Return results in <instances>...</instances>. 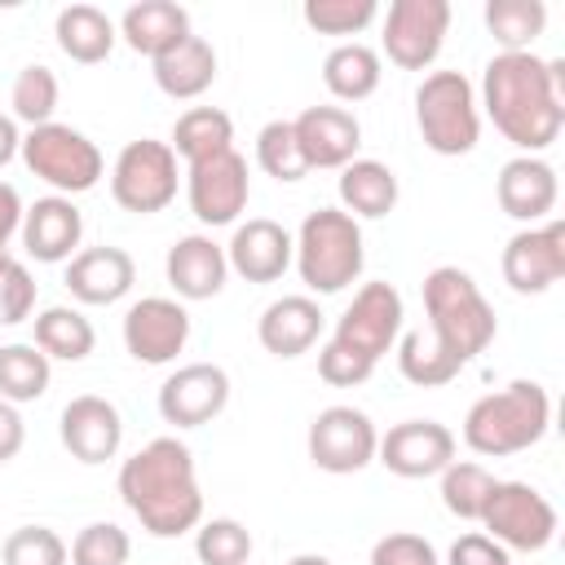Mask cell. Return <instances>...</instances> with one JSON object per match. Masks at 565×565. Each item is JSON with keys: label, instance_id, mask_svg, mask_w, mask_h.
I'll list each match as a JSON object with an SVG mask.
<instances>
[{"label": "cell", "instance_id": "6da1fadb", "mask_svg": "<svg viewBox=\"0 0 565 565\" xmlns=\"http://www.w3.org/2000/svg\"><path fill=\"white\" fill-rule=\"evenodd\" d=\"M490 124L521 150H547L565 128V62L539 53H494L481 71V102Z\"/></svg>", "mask_w": 565, "mask_h": 565}, {"label": "cell", "instance_id": "7a4b0ae2", "mask_svg": "<svg viewBox=\"0 0 565 565\" xmlns=\"http://www.w3.org/2000/svg\"><path fill=\"white\" fill-rule=\"evenodd\" d=\"M119 499L154 539H181L203 521L194 455L177 437H154L119 468Z\"/></svg>", "mask_w": 565, "mask_h": 565}, {"label": "cell", "instance_id": "3957f363", "mask_svg": "<svg viewBox=\"0 0 565 565\" xmlns=\"http://www.w3.org/2000/svg\"><path fill=\"white\" fill-rule=\"evenodd\" d=\"M402 318H406L402 291L393 282H366L353 296V305L340 313L331 340L318 349V375L335 388L366 384L380 358L402 335Z\"/></svg>", "mask_w": 565, "mask_h": 565}, {"label": "cell", "instance_id": "277c9868", "mask_svg": "<svg viewBox=\"0 0 565 565\" xmlns=\"http://www.w3.org/2000/svg\"><path fill=\"white\" fill-rule=\"evenodd\" d=\"M424 313H428V340L463 371L477 353H486V344L494 340L499 322L490 300L481 296V287L472 282L468 269L459 265H437L424 274Z\"/></svg>", "mask_w": 565, "mask_h": 565}, {"label": "cell", "instance_id": "5b68a950", "mask_svg": "<svg viewBox=\"0 0 565 565\" xmlns=\"http://www.w3.org/2000/svg\"><path fill=\"white\" fill-rule=\"evenodd\" d=\"M552 424V397L539 380H512L499 393H486L468 406L463 415V446L486 455V459H503V455H521L530 446L543 441Z\"/></svg>", "mask_w": 565, "mask_h": 565}, {"label": "cell", "instance_id": "8992f818", "mask_svg": "<svg viewBox=\"0 0 565 565\" xmlns=\"http://www.w3.org/2000/svg\"><path fill=\"white\" fill-rule=\"evenodd\" d=\"M296 269L300 282L318 296H335L349 282H358L362 265H366V247H362V225L344 212V207H318L300 221L296 230Z\"/></svg>", "mask_w": 565, "mask_h": 565}, {"label": "cell", "instance_id": "52a82bcc", "mask_svg": "<svg viewBox=\"0 0 565 565\" xmlns=\"http://www.w3.org/2000/svg\"><path fill=\"white\" fill-rule=\"evenodd\" d=\"M415 124L433 154L459 159L481 141V106L477 88L463 71H433L415 88Z\"/></svg>", "mask_w": 565, "mask_h": 565}, {"label": "cell", "instance_id": "ba28073f", "mask_svg": "<svg viewBox=\"0 0 565 565\" xmlns=\"http://www.w3.org/2000/svg\"><path fill=\"white\" fill-rule=\"evenodd\" d=\"M22 163L40 177V181H49L57 194H84V190H93L97 181H102V150H97V141H88L79 128H71V124H40V128H31L26 137H22Z\"/></svg>", "mask_w": 565, "mask_h": 565}, {"label": "cell", "instance_id": "9c48e42d", "mask_svg": "<svg viewBox=\"0 0 565 565\" xmlns=\"http://www.w3.org/2000/svg\"><path fill=\"white\" fill-rule=\"evenodd\" d=\"M177 185H181V172H177V154L168 141H154V137H141V141H128L110 168V194L124 212L132 216H150V212H163L172 199H177Z\"/></svg>", "mask_w": 565, "mask_h": 565}, {"label": "cell", "instance_id": "30bf717a", "mask_svg": "<svg viewBox=\"0 0 565 565\" xmlns=\"http://www.w3.org/2000/svg\"><path fill=\"white\" fill-rule=\"evenodd\" d=\"M481 525L499 547L543 552L556 539V508L530 481H494L486 512H481Z\"/></svg>", "mask_w": 565, "mask_h": 565}, {"label": "cell", "instance_id": "8fae6325", "mask_svg": "<svg viewBox=\"0 0 565 565\" xmlns=\"http://www.w3.org/2000/svg\"><path fill=\"white\" fill-rule=\"evenodd\" d=\"M305 446H309L313 468H322L331 477H349V472H362L375 459L380 433H375L366 411H358V406H327V411L313 415Z\"/></svg>", "mask_w": 565, "mask_h": 565}, {"label": "cell", "instance_id": "7c38bea8", "mask_svg": "<svg viewBox=\"0 0 565 565\" xmlns=\"http://www.w3.org/2000/svg\"><path fill=\"white\" fill-rule=\"evenodd\" d=\"M450 31L446 0H393L384 18V53L397 71H424L437 62Z\"/></svg>", "mask_w": 565, "mask_h": 565}, {"label": "cell", "instance_id": "4fadbf2b", "mask_svg": "<svg viewBox=\"0 0 565 565\" xmlns=\"http://www.w3.org/2000/svg\"><path fill=\"white\" fill-rule=\"evenodd\" d=\"M499 269L516 296H543L547 287L565 278V225L539 221V225L516 230L499 256Z\"/></svg>", "mask_w": 565, "mask_h": 565}, {"label": "cell", "instance_id": "5bb4252c", "mask_svg": "<svg viewBox=\"0 0 565 565\" xmlns=\"http://www.w3.org/2000/svg\"><path fill=\"white\" fill-rule=\"evenodd\" d=\"M247 194H252V177L238 150L185 163V199L203 225H234L238 212L247 207Z\"/></svg>", "mask_w": 565, "mask_h": 565}, {"label": "cell", "instance_id": "9a60e30c", "mask_svg": "<svg viewBox=\"0 0 565 565\" xmlns=\"http://www.w3.org/2000/svg\"><path fill=\"white\" fill-rule=\"evenodd\" d=\"M190 340V313L172 296H141L124 313V349L141 366H168Z\"/></svg>", "mask_w": 565, "mask_h": 565}, {"label": "cell", "instance_id": "2e32d148", "mask_svg": "<svg viewBox=\"0 0 565 565\" xmlns=\"http://www.w3.org/2000/svg\"><path fill=\"white\" fill-rule=\"evenodd\" d=\"M230 402V375L216 362H185L159 388V415L172 428H203Z\"/></svg>", "mask_w": 565, "mask_h": 565}, {"label": "cell", "instance_id": "e0dca14e", "mask_svg": "<svg viewBox=\"0 0 565 565\" xmlns=\"http://www.w3.org/2000/svg\"><path fill=\"white\" fill-rule=\"evenodd\" d=\"M375 459L393 477H406V481L437 477L455 459V433L437 419H402L380 437Z\"/></svg>", "mask_w": 565, "mask_h": 565}, {"label": "cell", "instance_id": "ac0fdd59", "mask_svg": "<svg viewBox=\"0 0 565 565\" xmlns=\"http://www.w3.org/2000/svg\"><path fill=\"white\" fill-rule=\"evenodd\" d=\"M57 437L71 450V459H79V463H106L124 446V415H119L115 402H106L97 393H79V397H71L62 406Z\"/></svg>", "mask_w": 565, "mask_h": 565}, {"label": "cell", "instance_id": "d6986e66", "mask_svg": "<svg viewBox=\"0 0 565 565\" xmlns=\"http://www.w3.org/2000/svg\"><path fill=\"white\" fill-rule=\"evenodd\" d=\"M291 132H296V146H300L309 172L344 168L358 159V146H362V124L344 106H309L291 119Z\"/></svg>", "mask_w": 565, "mask_h": 565}, {"label": "cell", "instance_id": "ffe728a7", "mask_svg": "<svg viewBox=\"0 0 565 565\" xmlns=\"http://www.w3.org/2000/svg\"><path fill=\"white\" fill-rule=\"evenodd\" d=\"M291 256H296V238L269 216H247L243 225H234V238L225 243L230 269L247 282H278Z\"/></svg>", "mask_w": 565, "mask_h": 565}, {"label": "cell", "instance_id": "44dd1931", "mask_svg": "<svg viewBox=\"0 0 565 565\" xmlns=\"http://www.w3.org/2000/svg\"><path fill=\"white\" fill-rule=\"evenodd\" d=\"M556 168L539 154H516L499 168V181H494V199L499 207L512 216V221H525V225H539V221H552V207H556Z\"/></svg>", "mask_w": 565, "mask_h": 565}, {"label": "cell", "instance_id": "7402d4cb", "mask_svg": "<svg viewBox=\"0 0 565 565\" xmlns=\"http://www.w3.org/2000/svg\"><path fill=\"white\" fill-rule=\"evenodd\" d=\"M22 247L44 260V265H57V260H71L79 238H84V216L75 207V199L66 194H44L35 199L26 212H22Z\"/></svg>", "mask_w": 565, "mask_h": 565}, {"label": "cell", "instance_id": "603a6c76", "mask_svg": "<svg viewBox=\"0 0 565 565\" xmlns=\"http://www.w3.org/2000/svg\"><path fill=\"white\" fill-rule=\"evenodd\" d=\"M137 282V265L124 247H84L71 256L66 265V291L79 300V305H115L132 291Z\"/></svg>", "mask_w": 565, "mask_h": 565}, {"label": "cell", "instance_id": "cb8c5ba5", "mask_svg": "<svg viewBox=\"0 0 565 565\" xmlns=\"http://www.w3.org/2000/svg\"><path fill=\"white\" fill-rule=\"evenodd\" d=\"M163 274L181 300H212L230 278V260H225V247L212 243L207 234H185L168 247Z\"/></svg>", "mask_w": 565, "mask_h": 565}, {"label": "cell", "instance_id": "d4e9b609", "mask_svg": "<svg viewBox=\"0 0 565 565\" xmlns=\"http://www.w3.org/2000/svg\"><path fill=\"white\" fill-rule=\"evenodd\" d=\"M318 335H322V309L313 296H282V300L265 305V313L256 322V340L274 358H300L318 344Z\"/></svg>", "mask_w": 565, "mask_h": 565}, {"label": "cell", "instance_id": "484cf974", "mask_svg": "<svg viewBox=\"0 0 565 565\" xmlns=\"http://www.w3.org/2000/svg\"><path fill=\"white\" fill-rule=\"evenodd\" d=\"M119 35L132 53L141 57H163L168 49H177L185 35H190V13L172 0H141V4H128L124 18H119Z\"/></svg>", "mask_w": 565, "mask_h": 565}, {"label": "cell", "instance_id": "4316f807", "mask_svg": "<svg viewBox=\"0 0 565 565\" xmlns=\"http://www.w3.org/2000/svg\"><path fill=\"white\" fill-rule=\"evenodd\" d=\"M335 190H340V207L353 221H380V216H388L397 207V194H402L397 172L388 163H380V159H353V163H344Z\"/></svg>", "mask_w": 565, "mask_h": 565}, {"label": "cell", "instance_id": "83f0119b", "mask_svg": "<svg viewBox=\"0 0 565 565\" xmlns=\"http://www.w3.org/2000/svg\"><path fill=\"white\" fill-rule=\"evenodd\" d=\"M154 84L159 93H168L172 102H190L203 97L216 84V49L203 35H185L177 49H168L163 57H154Z\"/></svg>", "mask_w": 565, "mask_h": 565}, {"label": "cell", "instance_id": "f1b7e54d", "mask_svg": "<svg viewBox=\"0 0 565 565\" xmlns=\"http://www.w3.org/2000/svg\"><path fill=\"white\" fill-rule=\"evenodd\" d=\"M53 35H57V49H62L71 62H79V66L106 62L110 49H115V40H119L115 22H110L97 4H66V9L57 13V22H53Z\"/></svg>", "mask_w": 565, "mask_h": 565}, {"label": "cell", "instance_id": "f546056e", "mask_svg": "<svg viewBox=\"0 0 565 565\" xmlns=\"http://www.w3.org/2000/svg\"><path fill=\"white\" fill-rule=\"evenodd\" d=\"M380 53L358 40H344L322 57V84L335 102H366L380 88Z\"/></svg>", "mask_w": 565, "mask_h": 565}, {"label": "cell", "instance_id": "4dcf8cb0", "mask_svg": "<svg viewBox=\"0 0 565 565\" xmlns=\"http://www.w3.org/2000/svg\"><path fill=\"white\" fill-rule=\"evenodd\" d=\"M168 146L185 163L225 154V150H234V119L225 110H216V106H190L185 115H177Z\"/></svg>", "mask_w": 565, "mask_h": 565}, {"label": "cell", "instance_id": "1f68e13d", "mask_svg": "<svg viewBox=\"0 0 565 565\" xmlns=\"http://www.w3.org/2000/svg\"><path fill=\"white\" fill-rule=\"evenodd\" d=\"M49 362H84L97 344V331L93 322L71 309V305H49L44 313H35V340H31Z\"/></svg>", "mask_w": 565, "mask_h": 565}, {"label": "cell", "instance_id": "d6a6232c", "mask_svg": "<svg viewBox=\"0 0 565 565\" xmlns=\"http://www.w3.org/2000/svg\"><path fill=\"white\" fill-rule=\"evenodd\" d=\"M543 26H547L543 0H486V31L503 53H534Z\"/></svg>", "mask_w": 565, "mask_h": 565}, {"label": "cell", "instance_id": "836d02e7", "mask_svg": "<svg viewBox=\"0 0 565 565\" xmlns=\"http://www.w3.org/2000/svg\"><path fill=\"white\" fill-rule=\"evenodd\" d=\"M437 477H441V503H446V512L459 516V521H481L486 499H490V490H494L499 477L486 463H472V459H450Z\"/></svg>", "mask_w": 565, "mask_h": 565}, {"label": "cell", "instance_id": "e575fe53", "mask_svg": "<svg viewBox=\"0 0 565 565\" xmlns=\"http://www.w3.org/2000/svg\"><path fill=\"white\" fill-rule=\"evenodd\" d=\"M53 366L35 344H0V397L4 402H35L49 393Z\"/></svg>", "mask_w": 565, "mask_h": 565}, {"label": "cell", "instance_id": "d590c367", "mask_svg": "<svg viewBox=\"0 0 565 565\" xmlns=\"http://www.w3.org/2000/svg\"><path fill=\"white\" fill-rule=\"evenodd\" d=\"M194 556L203 565H252V530L234 516H212L194 525Z\"/></svg>", "mask_w": 565, "mask_h": 565}, {"label": "cell", "instance_id": "8d00e7d4", "mask_svg": "<svg viewBox=\"0 0 565 565\" xmlns=\"http://www.w3.org/2000/svg\"><path fill=\"white\" fill-rule=\"evenodd\" d=\"M9 106H13V119L40 128V124H53V110H57V75L40 62L22 66L13 75V88H9Z\"/></svg>", "mask_w": 565, "mask_h": 565}, {"label": "cell", "instance_id": "74e56055", "mask_svg": "<svg viewBox=\"0 0 565 565\" xmlns=\"http://www.w3.org/2000/svg\"><path fill=\"white\" fill-rule=\"evenodd\" d=\"M397 371H402L411 384H419V388H441V384H450V380L459 375V366H455L424 331H406V335L397 340Z\"/></svg>", "mask_w": 565, "mask_h": 565}, {"label": "cell", "instance_id": "f35d334b", "mask_svg": "<svg viewBox=\"0 0 565 565\" xmlns=\"http://www.w3.org/2000/svg\"><path fill=\"white\" fill-rule=\"evenodd\" d=\"M256 163L274 177V181H300L309 168H305V154L296 146V132H291V119H269L260 132H256Z\"/></svg>", "mask_w": 565, "mask_h": 565}, {"label": "cell", "instance_id": "ab89813d", "mask_svg": "<svg viewBox=\"0 0 565 565\" xmlns=\"http://www.w3.org/2000/svg\"><path fill=\"white\" fill-rule=\"evenodd\" d=\"M375 0H305L300 18L318 35H358L375 22Z\"/></svg>", "mask_w": 565, "mask_h": 565}, {"label": "cell", "instance_id": "60d3db41", "mask_svg": "<svg viewBox=\"0 0 565 565\" xmlns=\"http://www.w3.org/2000/svg\"><path fill=\"white\" fill-rule=\"evenodd\" d=\"M71 547L49 525H18L0 547V565H66Z\"/></svg>", "mask_w": 565, "mask_h": 565}, {"label": "cell", "instance_id": "b9f144b4", "mask_svg": "<svg viewBox=\"0 0 565 565\" xmlns=\"http://www.w3.org/2000/svg\"><path fill=\"white\" fill-rule=\"evenodd\" d=\"M132 539L115 521H88L71 543V565H128Z\"/></svg>", "mask_w": 565, "mask_h": 565}, {"label": "cell", "instance_id": "7bdbcfd3", "mask_svg": "<svg viewBox=\"0 0 565 565\" xmlns=\"http://www.w3.org/2000/svg\"><path fill=\"white\" fill-rule=\"evenodd\" d=\"M31 309H35V278L22 260H9V269L0 274V327L26 322Z\"/></svg>", "mask_w": 565, "mask_h": 565}, {"label": "cell", "instance_id": "ee69618b", "mask_svg": "<svg viewBox=\"0 0 565 565\" xmlns=\"http://www.w3.org/2000/svg\"><path fill=\"white\" fill-rule=\"evenodd\" d=\"M371 565H441L433 543L419 539V534H406V530H393L384 534L375 547H371Z\"/></svg>", "mask_w": 565, "mask_h": 565}, {"label": "cell", "instance_id": "f6af8a7d", "mask_svg": "<svg viewBox=\"0 0 565 565\" xmlns=\"http://www.w3.org/2000/svg\"><path fill=\"white\" fill-rule=\"evenodd\" d=\"M450 565H512L508 561V547H499L490 534H459L450 543Z\"/></svg>", "mask_w": 565, "mask_h": 565}, {"label": "cell", "instance_id": "bcb514c9", "mask_svg": "<svg viewBox=\"0 0 565 565\" xmlns=\"http://www.w3.org/2000/svg\"><path fill=\"white\" fill-rule=\"evenodd\" d=\"M22 441H26V424H22V415H18V406L0 397V463H9V459H18V450H22Z\"/></svg>", "mask_w": 565, "mask_h": 565}, {"label": "cell", "instance_id": "7dc6e473", "mask_svg": "<svg viewBox=\"0 0 565 565\" xmlns=\"http://www.w3.org/2000/svg\"><path fill=\"white\" fill-rule=\"evenodd\" d=\"M22 194L9 181H0V252H9V238L22 230Z\"/></svg>", "mask_w": 565, "mask_h": 565}, {"label": "cell", "instance_id": "c3c4849f", "mask_svg": "<svg viewBox=\"0 0 565 565\" xmlns=\"http://www.w3.org/2000/svg\"><path fill=\"white\" fill-rule=\"evenodd\" d=\"M22 150V132H18V119L13 115H0V168Z\"/></svg>", "mask_w": 565, "mask_h": 565}, {"label": "cell", "instance_id": "681fc988", "mask_svg": "<svg viewBox=\"0 0 565 565\" xmlns=\"http://www.w3.org/2000/svg\"><path fill=\"white\" fill-rule=\"evenodd\" d=\"M287 565H331L327 556H318V552H300V556H291Z\"/></svg>", "mask_w": 565, "mask_h": 565}, {"label": "cell", "instance_id": "f907efd6", "mask_svg": "<svg viewBox=\"0 0 565 565\" xmlns=\"http://www.w3.org/2000/svg\"><path fill=\"white\" fill-rule=\"evenodd\" d=\"M9 260H13V256H9V252H0V274L9 269Z\"/></svg>", "mask_w": 565, "mask_h": 565}]
</instances>
